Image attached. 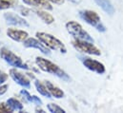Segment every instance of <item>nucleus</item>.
<instances>
[{
	"mask_svg": "<svg viewBox=\"0 0 123 113\" xmlns=\"http://www.w3.org/2000/svg\"><path fill=\"white\" fill-rule=\"evenodd\" d=\"M35 64L37 65V67L41 70L48 72V73H51V74H54V75L61 78L65 81H70L69 75L62 68H60L57 65L51 62L50 60L42 58V57H36L35 58Z\"/></svg>",
	"mask_w": 123,
	"mask_h": 113,
	"instance_id": "1",
	"label": "nucleus"
},
{
	"mask_svg": "<svg viewBox=\"0 0 123 113\" xmlns=\"http://www.w3.org/2000/svg\"><path fill=\"white\" fill-rule=\"evenodd\" d=\"M36 37L45 46H47L49 49L54 50V51H57L61 53H66L67 52V49H66L65 45L59 39L55 37L54 35L46 33V32H36Z\"/></svg>",
	"mask_w": 123,
	"mask_h": 113,
	"instance_id": "2",
	"label": "nucleus"
},
{
	"mask_svg": "<svg viewBox=\"0 0 123 113\" xmlns=\"http://www.w3.org/2000/svg\"><path fill=\"white\" fill-rule=\"evenodd\" d=\"M92 43L93 42L81 40V39H77V38H75L72 41V45L74 46V48L77 51L87 53V54H91V55H96V56L101 55L100 50L97 47H95Z\"/></svg>",
	"mask_w": 123,
	"mask_h": 113,
	"instance_id": "3",
	"label": "nucleus"
},
{
	"mask_svg": "<svg viewBox=\"0 0 123 113\" xmlns=\"http://www.w3.org/2000/svg\"><path fill=\"white\" fill-rule=\"evenodd\" d=\"M0 56L12 67H14L16 68H22V69H29V67L22 61V59L20 57L6 48L0 49Z\"/></svg>",
	"mask_w": 123,
	"mask_h": 113,
	"instance_id": "4",
	"label": "nucleus"
},
{
	"mask_svg": "<svg viewBox=\"0 0 123 113\" xmlns=\"http://www.w3.org/2000/svg\"><path fill=\"white\" fill-rule=\"evenodd\" d=\"M79 16L86 23L94 27L97 30H99V31H105L106 30L105 26L101 23L100 16L95 11H90V10H83V11H79Z\"/></svg>",
	"mask_w": 123,
	"mask_h": 113,
	"instance_id": "5",
	"label": "nucleus"
},
{
	"mask_svg": "<svg viewBox=\"0 0 123 113\" xmlns=\"http://www.w3.org/2000/svg\"><path fill=\"white\" fill-rule=\"evenodd\" d=\"M66 28H67V31L71 35H73L74 38L93 42V39L91 37V35L82 28V26L79 23L75 21H69L66 24Z\"/></svg>",
	"mask_w": 123,
	"mask_h": 113,
	"instance_id": "6",
	"label": "nucleus"
},
{
	"mask_svg": "<svg viewBox=\"0 0 123 113\" xmlns=\"http://www.w3.org/2000/svg\"><path fill=\"white\" fill-rule=\"evenodd\" d=\"M10 76L12 77V79L19 85L26 87V88H30L31 87V81L30 79L27 77V75H25L24 73L20 72L19 70L15 68H11L10 69Z\"/></svg>",
	"mask_w": 123,
	"mask_h": 113,
	"instance_id": "7",
	"label": "nucleus"
},
{
	"mask_svg": "<svg viewBox=\"0 0 123 113\" xmlns=\"http://www.w3.org/2000/svg\"><path fill=\"white\" fill-rule=\"evenodd\" d=\"M82 60V63L83 65L90 70H92L93 72H96L98 74H103L105 72V67L102 63L92 59V58H89V57H83L81 58Z\"/></svg>",
	"mask_w": 123,
	"mask_h": 113,
	"instance_id": "8",
	"label": "nucleus"
},
{
	"mask_svg": "<svg viewBox=\"0 0 123 113\" xmlns=\"http://www.w3.org/2000/svg\"><path fill=\"white\" fill-rule=\"evenodd\" d=\"M23 45L25 48H32V49H36L38 51H40L42 53L46 54V55H50L51 54V51L49 50V48L47 46H45L39 39H35V38H31V37H28L24 42H23Z\"/></svg>",
	"mask_w": 123,
	"mask_h": 113,
	"instance_id": "9",
	"label": "nucleus"
},
{
	"mask_svg": "<svg viewBox=\"0 0 123 113\" xmlns=\"http://www.w3.org/2000/svg\"><path fill=\"white\" fill-rule=\"evenodd\" d=\"M4 18L8 24L13 26H21V27H29V23L21 16L17 15L13 12H5Z\"/></svg>",
	"mask_w": 123,
	"mask_h": 113,
	"instance_id": "10",
	"label": "nucleus"
},
{
	"mask_svg": "<svg viewBox=\"0 0 123 113\" xmlns=\"http://www.w3.org/2000/svg\"><path fill=\"white\" fill-rule=\"evenodd\" d=\"M7 35L11 39H12L16 42H24L29 36L27 31L13 28H10L7 29Z\"/></svg>",
	"mask_w": 123,
	"mask_h": 113,
	"instance_id": "11",
	"label": "nucleus"
},
{
	"mask_svg": "<svg viewBox=\"0 0 123 113\" xmlns=\"http://www.w3.org/2000/svg\"><path fill=\"white\" fill-rule=\"evenodd\" d=\"M23 2L29 6H33L35 8H39L42 10H47V11L53 10V6L48 0H23Z\"/></svg>",
	"mask_w": 123,
	"mask_h": 113,
	"instance_id": "12",
	"label": "nucleus"
},
{
	"mask_svg": "<svg viewBox=\"0 0 123 113\" xmlns=\"http://www.w3.org/2000/svg\"><path fill=\"white\" fill-rule=\"evenodd\" d=\"M45 85L47 86L48 90L50 91V93L52 94V96H54L55 98L60 99V98H63V97H64V92L62 91L59 87H57L56 85L52 84L50 81H45Z\"/></svg>",
	"mask_w": 123,
	"mask_h": 113,
	"instance_id": "13",
	"label": "nucleus"
},
{
	"mask_svg": "<svg viewBox=\"0 0 123 113\" xmlns=\"http://www.w3.org/2000/svg\"><path fill=\"white\" fill-rule=\"evenodd\" d=\"M35 13L37 14V16H39V17L41 18V20H42L44 23H46V24H48V25L53 24V23L55 22V17H54L51 13H49L48 11H43L42 9L36 10V11H35Z\"/></svg>",
	"mask_w": 123,
	"mask_h": 113,
	"instance_id": "14",
	"label": "nucleus"
},
{
	"mask_svg": "<svg viewBox=\"0 0 123 113\" xmlns=\"http://www.w3.org/2000/svg\"><path fill=\"white\" fill-rule=\"evenodd\" d=\"M95 2L103 9V11H105L107 13L109 14H113L115 12V9L113 7V5L111 4V2L109 0H95Z\"/></svg>",
	"mask_w": 123,
	"mask_h": 113,
	"instance_id": "15",
	"label": "nucleus"
},
{
	"mask_svg": "<svg viewBox=\"0 0 123 113\" xmlns=\"http://www.w3.org/2000/svg\"><path fill=\"white\" fill-rule=\"evenodd\" d=\"M34 85H35V87H36L37 91H38L41 95H43V96H45V97H47V98H51L52 94H51V93H50V91L48 90V88H47L46 85H43L40 81L35 80V82H34Z\"/></svg>",
	"mask_w": 123,
	"mask_h": 113,
	"instance_id": "16",
	"label": "nucleus"
},
{
	"mask_svg": "<svg viewBox=\"0 0 123 113\" xmlns=\"http://www.w3.org/2000/svg\"><path fill=\"white\" fill-rule=\"evenodd\" d=\"M17 0H0V10H8L17 5Z\"/></svg>",
	"mask_w": 123,
	"mask_h": 113,
	"instance_id": "17",
	"label": "nucleus"
},
{
	"mask_svg": "<svg viewBox=\"0 0 123 113\" xmlns=\"http://www.w3.org/2000/svg\"><path fill=\"white\" fill-rule=\"evenodd\" d=\"M7 104L13 109V110H21L23 109V105L15 98H10L7 101Z\"/></svg>",
	"mask_w": 123,
	"mask_h": 113,
	"instance_id": "18",
	"label": "nucleus"
},
{
	"mask_svg": "<svg viewBox=\"0 0 123 113\" xmlns=\"http://www.w3.org/2000/svg\"><path fill=\"white\" fill-rule=\"evenodd\" d=\"M47 108L49 109L50 112L53 113H65V109H63L62 107H60L59 106L55 105V104H48L47 105Z\"/></svg>",
	"mask_w": 123,
	"mask_h": 113,
	"instance_id": "19",
	"label": "nucleus"
},
{
	"mask_svg": "<svg viewBox=\"0 0 123 113\" xmlns=\"http://www.w3.org/2000/svg\"><path fill=\"white\" fill-rule=\"evenodd\" d=\"M0 112L6 113V112H13V109L5 103H0Z\"/></svg>",
	"mask_w": 123,
	"mask_h": 113,
	"instance_id": "20",
	"label": "nucleus"
},
{
	"mask_svg": "<svg viewBox=\"0 0 123 113\" xmlns=\"http://www.w3.org/2000/svg\"><path fill=\"white\" fill-rule=\"evenodd\" d=\"M20 94L21 95H23L24 96V98L28 101V102H31V100H32V96H31V94L26 90V89H22L21 91H20Z\"/></svg>",
	"mask_w": 123,
	"mask_h": 113,
	"instance_id": "21",
	"label": "nucleus"
},
{
	"mask_svg": "<svg viewBox=\"0 0 123 113\" xmlns=\"http://www.w3.org/2000/svg\"><path fill=\"white\" fill-rule=\"evenodd\" d=\"M8 79V74H6L5 72L0 70V85H2L4 82H6Z\"/></svg>",
	"mask_w": 123,
	"mask_h": 113,
	"instance_id": "22",
	"label": "nucleus"
},
{
	"mask_svg": "<svg viewBox=\"0 0 123 113\" xmlns=\"http://www.w3.org/2000/svg\"><path fill=\"white\" fill-rule=\"evenodd\" d=\"M8 88H9L8 85H0V95H3L4 93H6Z\"/></svg>",
	"mask_w": 123,
	"mask_h": 113,
	"instance_id": "23",
	"label": "nucleus"
},
{
	"mask_svg": "<svg viewBox=\"0 0 123 113\" xmlns=\"http://www.w3.org/2000/svg\"><path fill=\"white\" fill-rule=\"evenodd\" d=\"M48 1H50L54 4H56V5H62L65 2V0H48Z\"/></svg>",
	"mask_w": 123,
	"mask_h": 113,
	"instance_id": "24",
	"label": "nucleus"
},
{
	"mask_svg": "<svg viewBox=\"0 0 123 113\" xmlns=\"http://www.w3.org/2000/svg\"><path fill=\"white\" fill-rule=\"evenodd\" d=\"M35 111H36V112H43V113L45 112L43 109H41V108H39V107H36V108H35Z\"/></svg>",
	"mask_w": 123,
	"mask_h": 113,
	"instance_id": "25",
	"label": "nucleus"
},
{
	"mask_svg": "<svg viewBox=\"0 0 123 113\" xmlns=\"http://www.w3.org/2000/svg\"><path fill=\"white\" fill-rule=\"evenodd\" d=\"M72 1H74V2H78L79 0H72Z\"/></svg>",
	"mask_w": 123,
	"mask_h": 113,
	"instance_id": "26",
	"label": "nucleus"
}]
</instances>
